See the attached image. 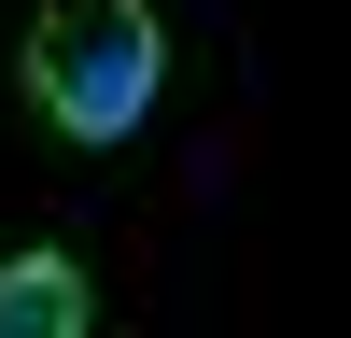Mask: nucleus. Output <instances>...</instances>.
Listing matches in <instances>:
<instances>
[{"label": "nucleus", "mask_w": 351, "mask_h": 338, "mask_svg": "<svg viewBox=\"0 0 351 338\" xmlns=\"http://www.w3.org/2000/svg\"><path fill=\"white\" fill-rule=\"evenodd\" d=\"M169 84V28L155 0H43L14 43V99L43 141H71V155H112V141H141V113H155Z\"/></svg>", "instance_id": "1"}, {"label": "nucleus", "mask_w": 351, "mask_h": 338, "mask_svg": "<svg viewBox=\"0 0 351 338\" xmlns=\"http://www.w3.org/2000/svg\"><path fill=\"white\" fill-rule=\"evenodd\" d=\"M99 324V282L71 240H14L0 254V338H84Z\"/></svg>", "instance_id": "2"}]
</instances>
